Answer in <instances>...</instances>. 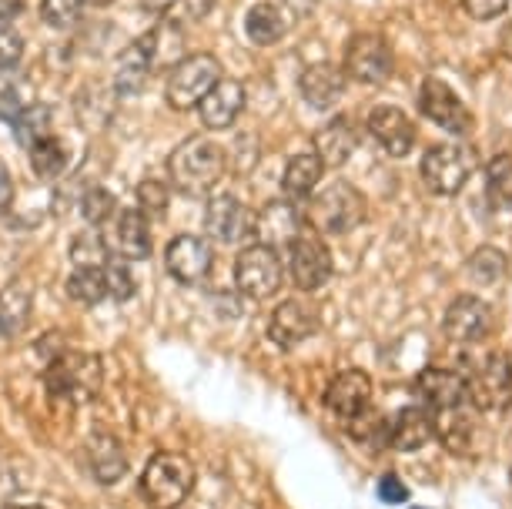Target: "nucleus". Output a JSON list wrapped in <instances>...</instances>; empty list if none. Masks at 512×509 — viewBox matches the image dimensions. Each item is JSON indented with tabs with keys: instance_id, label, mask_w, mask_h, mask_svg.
<instances>
[{
	"instance_id": "f257e3e1",
	"label": "nucleus",
	"mask_w": 512,
	"mask_h": 509,
	"mask_svg": "<svg viewBox=\"0 0 512 509\" xmlns=\"http://www.w3.org/2000/svg\"><path fill=\"white\" fill-rule=\"evenodd\" d=\"M225 165H228V158H225V151H221V144L195 134V138H185L171 151L168 175H171V185H175L181 195L205 198L208 191L225 178Z\"/></svg>"
},
{
	"instance_id": "f03ea898",
	"label": "nucleus",
	"mask_w": 512,
	"mask_h": 509,
	"mask_svg": "<svg viewBox=\"0 0 512 509\" xmlns=\"http://www.w3.org/2000/svg\"><path fill=\"white\" fill-rule=\"evenodd\" d=\"M302 218L308 232L315 235H349L352 228L365 222V198L362 191L349 181H332L322 191L308 195V205L302 208Z\"/></svg>"
},
{
	"instance_id": "7ed1b4c3",
	"label": "nucleus",
	"mask_w": 512,
	"mask_h": 509,
	"mask_svg": "<svg viewBox=\"0 0 512 509\" xmlns=\"http://www.w3.org/2000/svg\"><path fill=\"white\" fill-rule=\"evenodd\" d=\"M195 489V463L185 453L161 449L141 473V496L151 509H178Z\"/></svg>"
},
{
	"instance_id": "20e7f679",
	"label": "nucleus",
	"mask_w": 512,
	"mask_h": 509,
	"mask_svg": "<svg viewBox=\"0 0 512 509\" xmlns=\"http://www.w3.org/2000/svg\"><path fill=\"white\" fill-rule=\"evenodd\" d=\"M44 382L54 399L71 402V406L74 402H88L101 392V382H104L101 359L91 352H61L47 362Z\"/></svg>"
},
{
	"instance_id": "39448f33",
	"label": "nucleus",
	"mask_w": 512,
	"mask_h": 509,
	"mask_svg": "<svg viewBox=\"0 0 512 509\" xmlns=\"http://www.w3.org/2000/svg\"><path fill=\"white\" fill-rule=\"evenodd\" d=\"M476 148L469 144H432L422 155V181L432 195L452 198L469 185V178L476 175Z\"/></svg>"
},
{
	"instance_id": "423d86ee",
	"label": "nucleus",
	"mask_w": 512,
	"mask_h": 509,
	"mask_svg": "<svg viewBox=\"0 0 512 509\" xmlns=\"http://www.w3.org/2000/svg\"><path fill=\"white\" fill-rule=\"evenodd\" d=\"M218 81H221V64L215 54H188L185 61L171 67L164 98H168V104L175 111L198 108L201 98H205Z\"/></svg>"
},
{
	"instance_id": "0eeeda50",
	"label": "nucleus",
	"mask_w": 512,
	"mask_h": 509,
	"mask_svg": "<svg viewBox=\"0 0 512 509\" xmlns=\"http://www.w3.org/2000/svg\"><path fill=\"white\" fill-rule=\"evenodd\" d=\"M282 282H285V265L275 248L258 242L241 248V255L235 258V285L241 295H248L255 302L272 299L278 288H282Z\"/></svg>"
},
{
	"instance_id": "6e6552de",
	"label": "nucleus",
	"mask_w": 512,
	"mask_h": 509,
	"mask_svg": "<svg viewBox=\"0 0 512 509\" xmlns=\"http://www.w3.org/2000/svg\"><path fill=\"white\" fill-rule=\"evenodd\" d=\"M345 78L369 84V88H379L392 78L395 71V57L392 47L385 37L379 34H355L349 47H345Z\"/></svg>"
},
{
	"instance_id": "1a4fd4ad",
	"label": "nucleus",
	"mask_w": 512,
	"mask_h": 509,
	"mask_svg": "<svg viewBox=\"0 0 512 509\" xmlns=\"http://www.w3.org/2000/svg\"><path fill=\"white\" fill-rule=\"evenodd\" d=\"M466 399L479 412H499L512 406V362L509 355L492 352L476 369V376L466 379Z\"/></svg>"
},
{
	"instance_id": "9d476101",
	"label": "nucleus",
	"mask_w": 512,
	"mask_h": 509,
	"mask_svg": "<svg viewBox=\"0 0 512 509\" xmlns=\"http://www.w3.org/2000/svg\"><path fill=\"white\" fill-rule=\"evenodd\" d=\"M332 252L322 242V235L305 232L288 245V272H292V282L302 288V292H315L322 288L328 278H332Z\"/></svg>"
},
{
	"instance_id": "9b49d317",
	"label": "nucleus",
	"mask_w": 512,
	"mask_h": 509,
	"mask_svg": "<svg viewBox=\"0 0 512 509\" xmlns=\"http://www.w3.org/2000/svg\"><path fill=\"white\" fill-rule=\"evenodd\" d=\"M419 111L429 118L432 124H439L442 131L449 134H469L476 118H472V111L466 104L459 101V94L449 88L446 81L439 78H425L422 88H419Z\"/></svg>"
},
{
	"instance_id": "f8f14e48",
	"label": "nucleus",
	"mask_w": 512,
	"mask_h": 509,
	"mask_svg": "<svg viewBox=\"0 0 512 509\" xmlns=\"http://www.w3.org/2000/svg\"><path fill=\"white\" fill-rule=\"evenodd\" d=\"M164 265L175 282L181 285H201L208 282L211 268H215V252H211V242L201 235H178L175 242L164 252Z\"/></svg>"
},
{
	"instance_id": "ddd939ff",
	"label": "nucleus",
	"mask_w": 512,
	"mask_h": 509,
	"mask_svg": "<svg viewBox=\"0 0 512 509\" xmlns=\"http://www.w3.org/2000/svg\"><path fill=\"white\" fill-rule=\"evenodd\" d=\"M205 228L221 245H235L255 232V211L235 195H218L205 205Z\"/></svg>"
},
{
	"instance_id": "4468645a",
	"label": "nucleus",
	"mask_w": 512,
	"mask_h": 509,
	"mask_svg": "<svg viewBox=\"0 0 512 509\" xmlns=\"http://www.w3.org/2000/svg\"><path fill=\"white\" fill-rule=\"evenodd\" d=\"M302 232H305L302 208L295 201H272V205H265L255 215V232L251 235H255L258 245H268L278 252V248L292 245Z\"/></svg>"
},
{
	"instance_id": "2eb2a0df",
	"label": "nucleus",
	"mask_w": 512,
	"mask_h": 509,
	"mask_svg": "<svg viewBox=\"0 0 512 509\" xmlns=\"http://www.w3.org/2000/svg\"><path fill=\"white\" fill-rule=\"evenodd\" d=\"M442 329H446L449 342L476 345L486 339L492 329V312L486 302L476 299V295H459V299L449 305L446 319H442Z\"/></svg>"
},
{
	"instance_id": "dca6fc26",
	"label": "nucleus",
	"mask_w": 512,
	"mask_h": 509,
	"mask_svg": "<svg viewBox=\"0 0 512 509\" xmlns=\"http://www.w3.org/2000/svg\"><path fill=\"white\" fill-rule=\"evenodd\" d=\"M108 248L124 262H144L151 255V225L138 208H128L108 222Z\"/></svg>"
},
{
	"instance_id": "f3484780",
	"label": "nucleus",
	"mask_w": 512,
	"mask_h": 509,
	"mask_svg": "<svg viewBox=\"0 0 512 509\" xmlns=\"http://www.w3.org/2000/svg\"><path fill=\"white\" fill-rule=\"evenodd\" d=\"M369 402H372V379H369V372H362V369L338 372L325 389V409L345 422L352 416H359L362 409H369Z\"/></svg>"
},
{
	"instance_id": "a211bd4d",
	"label": "nucleus",
	"mask_w": 512,
	"mask_h": 509,
	"mask_svg": "<svg viewBox=\"0 0 512 509\" xmlns=\"http://www.w3.org/2000/svg\"><path fill=\"white\" fill-rule=\"evenodd\" d=\"M315 332H318V312L298 299H285L272 312V322H268V335H272L278 349H295V345L312 339Z\"/></svg>"
},
{
	"instance_id": "6ab92c4d",
	"label": "nucleus",
	"mask_w": 512,
	"mask_h": 509,
	"mask_svg": "<svg viewBox=\"0 0 512 509\" xmlns=\"http://www.w3.org/2000/svg\"><path fill=\"white\" fill-rule=\"evenodd\" d=\"M369 131L372 138L382 144L385 155L405 158L415 148V124L409 121V114L395 104H379L369 114Z\"/></svg>"
},
{
	"instance_id": "aec40b11",
	"label": "nucleus",
	"mask_w": 512,
	"mask_h": 509,
	"mask_svg": "<svg viewBox=\"0 0 512 509\" xmlns=\"http://www.w3.org/2000/svg\"><path fill=\"white\" fill-rule=\"evenodd\" d=\"M466 376H459V372L452 369H425L419 379H415V392H419V399L425 402V409L432 412H449V409H459L466 406Z\"/></svg>"
},
{
	"instance_id": "412c9836",
	"label": "nucleus",
	"mask_w": 512,
	"mask_h": 509,
	"mask_svg": "<svg viewBox=\"0 0 512 509\" xmlns=\"http://www.w3.org/2000/svg\"><path fill=\"white\" fill-rule=\"evenodd\" d=\"M359 138H362L359 124L342 114V118L328 121L315 131L312 151L325 168H342L355 155V148H359Z\"/></svg>"
},
{
	"instance_id": "4be33fe9",
	"label": "nucleus",
	"mask_w": 512,
	"mask_h": 509,
	"mask_svg": "<svg viewBox=\"0 0 512 509\" xmlns=\"http://www.w3.org/2000/svg\"><path fill=\"white\" fill-rule=\"evenodd\" d=\"M241 111H245V88H241V81H235V78H228V81L221 78L198 104L201 124H205L208 131L231 128Z\"/></svg>"
},
{
	"instance_id": "5701e85b",
	"label": "nucleus",
	"mask_w": 512,
	"mask_h": 509,
	"mask_svg": "<svg viewBox=\"0 0 512 509\" xmlns=\"http://www.w3.org/2000/svg\"><path fill=\"white\" fill-rule=\"evenodd\" d=\"M436 439V416L432 409L425 406H405L395 412L392 419V436H389V446L399 449V453H419Z\"/></svg>"
},
{
	"instance_id": "b1692460",
	"label": "nucleus",
	"mask_w": 512,
	"mask_h": 509,
	"mask_svg": "<svg viewBox=\"0 0 512 509\" xmlns=\"http://www.w3.org/2000/svg\"><path fill=\"white\" fill-rule=\"evenodd\" d=\"M144 57H148L151 71H164V67H175L185 61V27L175 21H161L154 24L148 34L138 37Z\"/></svg>"
},
{
	"instance_id": "393cba45",
	"label": "nucleus",
	"mask_w": 512,
	"mask_h": 509,
	"mask_svg": "<svg viewBox=\"0 0 512 509\" xmlns=\"http://www.w3.org/2000/svg\"><path fill=\"white\" fill-rule=\"evenodd\" d=\"M298 88H302V98L312 104L318 111H328L335 108L338 101H342L345 94V71L335 64H312L302 71V78H298Z\"/></svg>"
},
{
	"instance_id": "a878e982",
	"label": "nucleus",
	"mask_w": 512,
	"mask_h": 509,
	"mask_svg": "<svg viewBox=\"0 0 512 509\" xmlns=\"http://www.w3.org/2000/svg\"><path fill=\"white\" fill-rule=\"evenodd\" d=\"M34 315V288L27 278H14L11 285L0 288V335L17 339L27 332Z\"/></svg>"
},
{
	"instance_id": "bb28decb",
	"label": "nucleus",
	"mask_w": 512,
	"mask_h": 509,
	"mask_svg": "<svg viewBox=\"0 0 512 509\" xmlns=\"http://www.w3.org/2000/svg\"><path fill=\"white\" fill-rule=\"evenodd\" d=\"M88 469L101 486H114L128 473V456H124L121 443L108 432H94L88 439Z\"/></svg>"
},
{
	"instance_id": "cd10ccee",
	"label": "nucleus",
	"mask_w": 512,
	"mask_h": 509,
	"mask_svg": "<svg viewBox=\"0 0 512 509\" xmlns=\"http://www.w3.org/2000/svg\"><path fill=\"white\" fill-rule=\"evenodd\" d=\"M151 74L154 71H151L148 57H144V51H141V44L131 41L121 51L118 67H114V91H118L121 98H134V94L144 91V84H148Z\"/></svg>"
},
{
	"instance_id": "c85d7f7f",
	"label": "nucleus",
	"mask_w": 512,
	"mask_h": 509,
	"mask_svg": "<svg viewBox=\"0 0 512 509\" xmlns=\"http://www.w3.org/2000/svg\"><path fill=\"white\" fill-rule=\"evenodd\" d=\"M285 31H288V24H285L282 7L268 4V0H262V4H255V7H248V14H245V34H248L251 44L272 47V44L282 41Z\"/></svg>"
},
{
	"instance_id": "c756f323",
	"label": "nucleus",
	"mask_w": 512,
	"mask_h": 509,
	"mask_svg": "<svg viewBox=\"0 0 512 509\" xmlns=\"http://www.w3.org/2000/svg\"><path fill=\"white\" fill-rule=\"evenodd\" d=\"M322 175H325V165L315 158V151H305V155L288 158L282 188L288 198H308L318 185H322Z\"/></svg>"
},
{
	"instance_id": "7c9ffc66",
	"label": "nucleus",
	"mask_w": 512,
	"mask_h": 509,
	"mask_svg": "<svg viewBox=\"0 0 512 509\" xmlns=\"http://www.w3.org/2000/svg\"><path fill=\"white\" fill-rule=\"evenodd\" d=\"M11 128H14L17 144L31 151L37 141H44L54 134V111L47 108V104H27V108L11 121Z\"/></svg>"
},
{
	"instance_id": "2f4dec72",
	"label": "nucleus",
	"mask_w": 512,
	"mask_h": 509,
	"mask_svg": "<svg viewBox=\"0 0 512 509\" xmlns=\"http://www.w3.org/2000/svg\"><path fill=\"white\" fill-rule=\"evenodd\" d=\"M349 436L365 449H385L392 436V419L369 406V409H362L359 416L349 419Z\"/></svg>"
},
{
	"instance_id": "473e14b6",
	"label": "nucleus",
	"mask_w": 512,
	"mask_h": 509,
	"mask_svg": "<svg viewBox=\"0 0 512 509\" xmlns=\"http://www.w3.org/2000/svg\"><path fill=\"white\" fill-rule=\"evenodd\" d=\"M469 275H472V282L482 285V288H496V285L506 282L509 262H506V255H502L499 248L482 245L479 252L469 258Z\"/></svg>"
},
{
	"instance_id": "72a5a7b5",
	"label": "nucleus",
	"mask_w": 512,
	"mask_h": 509,
	"mask_svg": "<svg viewBox=\"0 0 512 509\" xmlns=\"http://www.w3.org/2000/svg\"><path fill=\"white\" fill-rule=\"evenodd\" d=\"M27 155H31V168H34V175L41 181H54V178L64 175L67 151H64V144L54 138V134H51V138H44V141H37Z\"/></svg>"
},
{
	"instance_id": "f704fd0d",
	"label": "nucleus",
	"mask_w": 512,
	"mask_h": 509,
	"mask_svg": "<svg viewBox=\"0 0 512 509\" xmlns=\"http://www.w3.org/2000/svg\"><path fill=\"white\" fill-rule=\"evenodd\" d=\"M486 198L492 208H512V155H496L486 165Z\"/></svg>"
},
{
	"instance_id": "c9c22d12",
	"label": "nucleus",
	"mask_w": 512,
	"mask_h": 509,
	"mask_svg": "<svg viewBox=\"0 0 512 509\" xmlns=\"http://www.w3.org/2000/svg\"><path fill=\"white\" fill-rule=\"evenodd\" d=\"M67 295L81 305H98L108 299V285H104V268H74L67 278Z\"/></svg>"
},
{
	"instance_id": "e433bc0d",
	"label": "nucleus",
	"mask_w": 512,
	"mask_h": 509,
	"mask_svg": "<svg viewBox=\"0 0 512 509\" xmlns=\"http://www.w3.org/2000/svg\"><path fill=\"white\" fill-rule=\"evenodd\" d=\"M71 262L74 268H104L108 265V242L94 232H81L71 242Z\"/></svg>"
},
{
	"instance_id": "4c0bfd02",
	"label": "nucleus",
	"mask_w": 512,
	"mask_h": 509,
	"mask_svg": "<svg viewBox=\"0 0 512 509\" xmlns=\"http://www.w3.org/2000/svg\"><path fill=\"white\" fill-rule=\"evenodd\" d=\"M84 4H88V0H41V17L54 31H67V27H74L81 21Z\"/></svg>"
},
{
	"instance_id": "58836bf2",
	"label": "nucleus",
	"mask_w": 512,
	"mask_h": 509,
	"mask_svg": "<svg viewBox=\"0 0 512 509\" xmlns=\"http://www.w3.org/2000/svg\"><path fill=\"white\" fill-rule=\"evenodd\" d=\"M81 211L88 218V225H108L118 215V201L108 188H88L81 198Z\"/></svg>"
},
{
	"instance_id": "ea45409f",
	"label": "nucleus",
	"mask_w": 512,
	"mask_h": 509,
	"mask_svg": "<svg viewBox=\"0 0 512 509\" xmlns=\"http://www.w3.org/2000/svg\"><path fill=\"white\" fill-rule=\"evenodd\" d=\"M104 285H108V299H114V302H128L134 295V288H138L124 258H121V262L104 265Z\"/></svg>"
},
{
	"instance_id": "a19ab883",
	"label": "nucleus",
	"mask_w": 512,
	"mask_h": 509,
	"mask_svg": "<svg viewBox=\"0 0 512 509\" xmlns=\"http://www.w3.org/2000/svg\"><path fill=\"white\" fill-rule=\"evenodd\" d=\"M168 201H171V191H168V185H161V181L148 178L138 185V211L144 218L164 215V211H168Z\"/></svg>"
},
{
	"instance_id": "79ce46f5",
	"label": "nucleus",
	"mask_w": 512,
	"mask_h": 509,
	"mask_svg": "<svg viewBox=\"0 0 512 509\" xmlns=\"http://www.w3.org/2000/svg\"><path fill=\"white\" fill-rule=\"evenodd\" d=\"M27 94H24V84H17L14 78H0V118L11 124L17 114L27 108Z\"/></svg>"
},
{
	"instance_id": "37998d69",
	"label": "nucleus",
	"mask_w": 512,
	"mask_h": 509,
	"mask_svg": "<svg viewBox=\"0 0 512 509\" xmlns=\"http://www.w3.org/2000/svg\"><path fill=\"white\" fill-rule=\"evenodd\" d=\"M24 57V37L14 27L0 24V71H14Z\"/></svg>"
},
{
	"instance_id": "c03bdc74",
	"label": "nucleus",
	"mask_w": 512,
	"mask_h": 509,
	"mask_svg": "<svg viewBox=\"0 0 512 509\" xmlns=\"http://www.w3.org/2000/svg\"><path fill=\"white\" fill-rule=\"evenodd\" d=\"M506 4L509 0H462V7H466L472 21H492V17L506 11Z\"/></svg>"
},
{
	"instance_id": "a18cd8bd",
	"label": "nucleus",
	"mask_w": 512,
	"mask_h": 509,
	"mask_svg": "<svg viewBox=\"0 0 512 509\" xmlns=\"http://www.w3.org/2000/svg\"><path fill=\"white\" fill-rule=\"evenodd\" d=\"M379 496L385 499V503H402L405 496H409V489H405V483L395 473L389 476H382V483H379Z\"/></svg>"
},
{
	"instance_id": "49530a36",
	"label": "nucleus",
	"mask_w": 512,
	"mask_h": 509,
	"mask_svg": "<svg viewBox=\"0 0 512 509\" xmlns=\"http://www.w3.org/2000/svg\"><path fill=\"white\" fill-rule=\"evenodd\" d=\"M14 201V181H11V171H7V165L0 161V211H7Z\"/></svg>"
},
{
	"instance_id": "de8ad7c7",
	"label": "nucleus",
	"mask_w": 512,
	"mask_h": 509,
	"mask_svg": "<svg viewBox=\"0 0 512 509\" xmlns=\"http://www.w3.org/2000/svg\"><path fill=\"white\" fill-rule=\"evenodd\" d=\"M211 7H215V0H181V11H185V17H191V21L208 17Z\"/></svg>"
},
{
	"instance_id": "09e8293b",
	"label": "nucleus",
	"mask_w": 512,
	"mask_h": 509,
	"mask_svg": "<svg viewBox=\"0 0 512 509\" xmlns=\"http://www.w3.org/2000/svg\"><path fill=\"white\" fill-rule=\"evenodd\" d=\"M27 7V0H0V21H14L21 17Z\"/></svg>"
},
{
	"instance_id": "8fccbe9b",
	"label": "nucleus",
	"mask_w": 512,
	"mask_h": 509,
	"mask_svg": "<svg viewBox=\"0 0 512 509\" xmlns=\"http://www.w3.org/2000/svg\"><path fill=\"white\" fill-rule=\"evenodd\" d=\"M175 4H178V0H141V7H144L148 14H168Z\"/></svg>"
},
{
	"instance_id": "3c124183",
	"label": "nucleus",
	"mask_w": 512,
	"mask_h": 509,
	"mask_svg": "<svg viewBox=\"0 0 512 509\" xmlns=\"http://www.w3.org/2000/svg\"><path fill=\"white\" fill-rule=\"evenodd\" d=\"M499 51L512 61V24H509L506 31H502V37H499Z\"/></svg>"
},
{
	"instance_id": "603ef678",
	"label": "nucleus",
	"mask_w": 512,
	"mask_h": 509,
	"mask_svg": "<svg viewBox=\"0 0 512 509\" xmlns=\"http://www.w3.org/2000/svg\"><path fill=\"white\" fill-rule=\"evenodd\" d=\"M7 509H47V506H37V503H17V506H7Z\"/></svg>"
},
{
	"instance_id": "864d4df0",
	"label": "nucleus",
	"mask_w": 512,
	"mask_h": 509,
	"mask_svg": "<svg viewBox=\"0 0 512 509\" xmlns=\"http://www.w3.org/2000/svg\"><path fill=\"white\" fill-rule=\"evenodd\" d=\"M88 4H98V7H108L111 0H88Z\"/></svg>"
}]
</instances>
